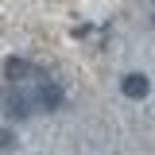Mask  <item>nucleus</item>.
I'll list each match as a JSON object with an SVG mask.
<instances>
[{
	"mask_svg": "<svg viewBox=\"0 0 155 155\" xmlns=\"http://www.w3.org/2000/svg\"><path fill=\"white\" fill-rule=\"evenodd\" d=\"M151 23H155V16H151Z\"/></svg>",
	"mask_w": 155,
	"mask_h": 155,
	"instance_id": "6",
	"label": "nucleus"
},
{
	"mask_svg": "<svg viewBox=\"0 0 155 155\" xmlns=\"http://www.w3.org/2000/svg\"><path fill=\"white\" fill-rule=\"evenodd\" d=\"M35 89H23V85H12L8 81V89L0 93V113L8 116V120H16V124H23V120H31L35 116Z\"/></svg>",
	"mask_w": 155,
	"mask_h": 155,
	"instance_id": "1",
	"label": "nucleus"
},
{
	"mask_svg": "<svg viewBox=\"0 0 155 155\" xmlns=\"http://www.w3.org/2000/svg\"><path fill=\"white\" fill-rule=\"evenodd\" d=\"M4 78H8L12 85H23L27 78H35V66H31L27 58H8V62H4Z\"/></svg>",
	"mask_w": 155,
	"mask_h": 155,
	"instance_id": "4",
	"label": "nucleus"
},
{
	"mask_svg": "<svg viewBox=\"0 0 155 155\" xmlns=\"http://www.w3.org/2000/svg\"><path fill=\"white\" fill-rule=\"evenodd\" d=\"M16 147V132L12 128H0V151H12Z\"/></svg>",
	"mask_w": 155,
	"mask_h": 155,
	"instance_id": "5",
	"label": "nucleus"
},
{
	"mask_svg": "<svg viewBox=\"0 0 155 155\" xmlns=\"http://www.w3.org/2000/svg\"><path fill=\"white\" fill-rule=\"evenodd\" d=\"M120 93L128 97V101H143V97L151 93L147 74H124V78H120Z\"/></svg>",
	"mask_w": 155,
	"mask_h": 155,
	"instance_id": "3",
	"label": "nucleus"
},
{
	"mask_svg": "<svg viewBox=\"0 0 155 155\" xmlns=\"http://www.w3.org/2000/svg\"><path fill=\"white\" fill-rule=\"evenodd\" d=\"M62 101H66V93H62V85L54 78H39V85H35V105L39 109L54 113V109H62Z\"/></svg>",
	"mask_w": 155,
	"mask_h": 155,
	"instance_id": "2",
	"label": "nucleus"
}]
</instances>
